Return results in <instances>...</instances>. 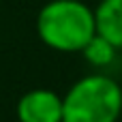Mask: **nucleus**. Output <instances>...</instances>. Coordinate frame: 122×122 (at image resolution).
Instances as JSON below:
<instances>
[{"instance_id": "1", "label": "nucleus", "mask_w": 122, "mask_h": 122, "mask_svg": "<svg viewBox=\"0 0 122 122\" xmlns=\"http://www.w3.org/2000/svg\"><path fill=\"white\" fill-rule=\"evenodd\" d=\"M39 41L60 54H81L97 36L94 9L84 0H49L36 13Z\"/></svg>"}, {"instance_id": "5", "label": "nucleus", "mask_w": 122, "mask_h": 122, "mask_svg": "<svg viewBox=\"0 0 122 122\" xmlns=\"http://www.w3.org/2000/svg\"><path fill=\"white\" fill-rule=\"evenodd\" d=\"M118 51H120V49H118L116 45H112L107 39H103L101 34H97V36H94V39L84 47L81 56H84V60H86L92 69L105 73V71L116 62Z\"/></svg>"}, {"instance_id": "2", "label": "nucleus", "mask_w": 122, "mask_h": 122, "mask_svg": "<svg viewBox=\"0 0 122 122\" xmlns=\"http://www.w3.org/2000/svg\"><path fill=\"white\" fill-rule=\"evenodd\" d=\"M62 122H120L122 86L109 73H88L62 94Z\"/></svg>"}, {"instance_id": "4", "label": "nucleus", "mask_w": 122, "mask_h": 122, "mask_svg": "<svg viewBox=\"0 0 122 122\" xmlns=\"http://www.w3.org/2000/svg\"><path fill=\"white\" fill-rule=\"evenodd\" d=\"M97 34L122 49V0H101L94 9Z\"/></svg>"}, {"instance_id": "3", "label": "nucleus", "mask_w": 122, "mask_h": 122, "mask_svg": "<svg viewBox=\"0 0 122 122\" xmlns=\"http://www.w3.org/2000/svg\"><path fill=\"white\" fill-rule=\"evenodd\" d=\"M15 114L19 122H62L64 103L56 90L34 88L17 99Z\"/></svg>"}]
</instances>
